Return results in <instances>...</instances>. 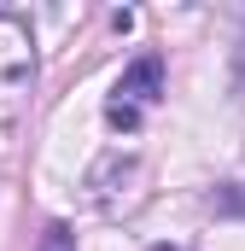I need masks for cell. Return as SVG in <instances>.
Returning a JSON list of instances; mask_svg holds the SVG:
<instances>
[{
    "instance_id": "6da1fadb",
    "label": "cell",
    "mask_w": 245,
    "mask_h": 251,
    "mask_svg": "<svg viewBox=\"0 0 245 251\" xmlns=\"http://www.w3.org/2000/svg\"><path fill=\"white\" fill-rule=\"evenodd\" d=\"M29 82H35V41H29V24L0 12V123H12L29 100Z\"/></svg>"
},
{
    "instance_id": "277c9868",
    "label": "cell",
    "mask_w": 245,
    "mask_h": 251,
    "mask_svg": "<svg viewBox=\"0 0 245 251\" xmlns=\"http://www.w3.org/2000/svg\"><path fill=\"white\" fill-rule=\"evenodd\" d=\"M210 204H216V210H245V187H222Z\"/></svg>"
},
{
    "instance_id": "3957f363",
    "label": "cell",
    "mask_w": 245,
    "mask_h": 251,
    "mask_svg": "<svg viewBox=\"0 0 245 251\" xmlns=\"http://www.w3.org/2000/svg\"><path fill=\"white\" fill-rule=\"evenodd\" d=\"M41 251H76V234H70L64 222H53V228H47V240H41Z\"/></svg>"
},
{
    "instance_id": "8992f818",
    "label": "cell",
    "mask_w": 245,
    "mask_h": 251,
    "mask_svg": "<svg viewBox=\"0 0 245 251\" xmlns=\"http://www.w3.org/2000/svg\"><path fill=\"white\" fill-rule=\"evenodd\" d=\"M152 251H181V246H152Z\"/></svg>"
},
{
    "instance_id": "7a4b0ae2",
    "label": "cell",
    "mask_w": 245,
    "mask_h": 251,
    "mask_svg": "<svg viewBox=\"0 0 245 251\" xmlns=\"http://www.w3.org/2000/svg\"><path fill=\"white\" fill-rule=\"evenodd\" d=\"M158 100H164V59H158V53H140V59L117 76L111 100H105V123L122 128V134H134L140 117H146Z\"/></svg>"
},
{
    "instance_id": "5b68a950",
    "label": "cell",
    "mask_w": 245,
    "mask_h": 251,
    "mask_svg": "<svg viewBox=\"0 0 245 251\" xmlns=\"http://www.w3.org/2000/svg\"><path fill=\"white\" fill-rule=\"evenodd\" d=\"M240 94H245V47H240Z\"/></svg>"
}]
</instances>
